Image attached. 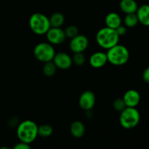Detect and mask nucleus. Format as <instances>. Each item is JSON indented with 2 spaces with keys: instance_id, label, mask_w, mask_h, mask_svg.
<instances>
[{
  "instance_id": "13",
  "label": "nucleus",
  "mask_w": 149,
  "mask_h": 149,
  "mask_svg": "<svg viewBox=\"0 0 149 149\" xmlns=\"http://www.w3.org/2000/svg\"><path fill=\"white\" fill-rule=\"evenodd\" d=\"M138 21L145 26H149V4H143L136 11Z\"/></svg>"
},
{
  "instance_id": "6",
  "label": "nucleus",
  "mask_w": 149,
  "mask_h": 149,
  "mask_svg": "<svg viewBox=\"0 0 149 149\" xmlns=\"http://www.w3.org/2000/svg\"><path fill=\"white\" fill-rule=\"evenodd\" d=\"M55 55L53 45L49 42L38 43L33 48V55L36 60L42 63L52 61Z\"/></svg>"
},
{
  "instance_id": "1",
  "label": "nucleus",
  "mask_w": 149,
  "mask_h": 149,
  "mask_svg": "<svg viewBox=\"0 0 149 149\" xmlns=\"http://www.w3.org/2000/svg\"><path fill=\"white\" fill-rule=\"evenodd\" d=\"M16 134L19 141L31 144L38 137V125L30 119L24 120L17 126Z\"/></svg>"
},
{
  "instance_id": "14",
  "label": "nucleus",
  "mask_w": 149,
  "mask_h": 149,
  "mask_svg": "<svg viewBox=\"0 0 149 149\" xmlns=\"http://www.w3.org/2000/svg\"><path fill=\"white\" fill-rule=\"evenodd\" d=\"M105 23L107 27L116 29L122 23V19L121 16L116 13H110L106 16Z\"/></svg>"
},
{
  "instance_id": "11",
  "label": "nucleus",
  "mask_w": 149,
  "mask_h": 149,
  "mask_svg": "<svg viewBox=\"0 0 149 149\" xmlns=\"http://www.w3.org/2000/svg\"><path fill=\"white\" fill-rule=\"evenodd\" d=\"M107 63L108 58L106 52H95L92 54L89 58V63L94 68H102Z\"/></svg>"
},
{
  "instance_id": "17",
  "label": "nucleus",
  "mask_w": 149,
  "mask_h": 149,
  "mask_svg": "<svg viewBox=\"0 0 149 149\" xmlns=\"http://www.w3.org/2000/svg\"><path fill=\"white\" fill-rule=\"evenodd\" d=\"M51 27H61L65 22L64 15L61 13H55L49 17Z\"/></svg>"
},
{
  "instance_id": "12",
  "label": "nucleus",
  "mask_w": 149,
  "mask_h": 149,
  "mask_svg": "<svg viewBox=\"0 0 149 149\" xmlns=\"http://www.w3.org/2000/svg\"><path fill=\"white\" fill-rule=\"evenodd\" d=\"M122 98L127 107H137L141 102V95L136 90L131 89L124 94Z\"/></svg>"
},
{
  "instance_id": "10",
  "label": "nucleus",
  "mask_w": 149,
  "mask_h": 149,
  "mask_svg": "<svg viewBox=\"0 0 149 149\" xmlns=\"http://www.w3.org/2000/svg\"><path fill=\"white\" fill-rule=\"evenodd\" d=\"M52 61L56 65L57 68L61 70L68 69L73 64L72 58L68 54L62 52L55 53Z\"/></svg>"
},
{
  "instance_id": "19",
  "label": "nucleus",
  "mask_w": 149,
  "mask_h": 149,
  "mask_svg": "<svg viewBox=\"0 0 149 149\" xmlns=\"http://www.w3.org/2000/svg\"><path fill=\"white\" fill-rule=\"evenodd\" d=\"M56 71L57 67L52 61H49V62L44 63L42 71H43V74H45L46 77H53L55 74V73H56Z\"/></svg>"
},
{
  "instance_id": "25",
  "label": "nucleus",
  "mask_w": 149,
  "mask_h": 149,
  "mask_svg": "<svg viewBox=\"0 0 149 149\" xmlns=\"http://www.w3.org/2000/svg\"><path fill=\"white\" fill-rule=\"evenodd\" d=\"M30 148V144L26 143L21 142V141H20V143H17L13 147L14 149H29Z\"/></svg>"
},
{
  "instance_id": "22",
  "label": "nucleus",
  "mask_w": 149,
  "mask_h": 149,
  "mask_svg": "<svg viewBox=\"0 0 149 149\" xmlns=\"http://www.w3.org/2000/svg\"><path fill=\"white\" fill-rule=\"evenodd\" d=\"M64 31H65L66 38H69V39H72L73 37H74L77 34H79L78 28L76 26H74V25H71V26H68L64 30Z\"/></svg>"
},
{
  "instance_id": "15",
  "label": "nucleus",
  "mask_w": 149,
  "mask_h": 149,
  "mask_svg": "<svg viewBox=\"0 0 149 149\" xmlns=\"http://www.w3.org/2000/svg\"><path fill=\"white\" fill-rule=\"evenodd\" d=\"M119 7L124 13L130 14L136 13L138 5L135 0H121Z\"/></svg>"
},
{
  "instance_id": "21",
  "label": "nucleus",
  "mask_w": 149,
  "mask_h": 149,
  "mask_svg": "<svg viewBox=\"0 0 149 149\" xmlns=\"http://www.w3.org/2000/svg\"><path fill=\"white\" fill-rule=\"evenodd\" d=\"M73 63L78 66L84 65L86 61V57L84 55V52H76L74 53V55L72 57Z\"/></svg>"
},
{
  "instance_id": "9",
  "label": "nucleus",
  "mask_w": 149,
  "mask_h": 149,
  "mask_svg": "<svg viewBox=\"0 0 149 149\" xmlns=\"http://www.w3.org/2000/svg\"><path fill=\"white\" fill-rule=\"evenodd\" d=\"M96 97L94 93L91 90L83 92L79 98V105L84 111L92 110L95 105Z\"/></svg>"
},
{
  "instance_id": "26",
  "label": "nucleus",
  "mask_w": 149,
  "mask_h": 149,
  "mask_svg": "<svg viewBox=\"0 0 149 149\" xmlns=\"http://www.w3.org/2000/svg\"><path fill=\"white\" fill-rule=\"evenodd\" d=\"M143 79L145 82L149 84V66L147 67L143 73Z\"/></svg>"
},
{
  "instance_id": "5",
  "label": "nucleus",
  "mask_w": 149,
  "mask_h": 149,
  "mask_svg": "<svg viewBox=\"0 0 149 149\" xmlns=\"http://www.w3.org/2000/svg\"><path fill=\"white\" fill-rule=\"evenodd\" d=\"M141 121V114L136 107H126L121 111L119 123L121 126L127 130L136 127Z\"/></svg>"
},
{
  "instance_id": "2",
  "label": "nucleus",
  "mask_w": 149,
  "mask_h": 149,
  "mask_svg": "<svg viewBox=\"0 0 149 149\" xmlns=\"http://www.w3.org/2000/svg\"><path fill=\"white\" fill-rule=\"evenodd\" d=\"M120 36L116 33V30L109 27L100 29L96 33V42L97 45L103 49H109V48L119 44Z\"/></svg>"
},
{
  "instance_id": "4",
  "label": "nucleus",
  "mask_w": 149,
  "mask_h": 149,
  "mask_svg": "<svg viewBox=\"0 0 149 149\" xmlns=\"http://www.w3.org/2000/svg\"><path fill=\"white\" fill-rule=\"evenodd\" d=\"M31 30L36 35H45L50 26L49 17L43 13H36L31 15L29 21Z\"/></svg>"
},
{
  "instance_id": "23",
  "label": "nucleus",
  "mask_w": 149,
  "mask_h": 149,
  "mask_svg": "<svg viewBox=\"0 0 149 149\" xmlns=\"http://www.w3.org/2000/svg\"><path fill=\"white\" fill-rule=\"evenodd\" d=\"M113 107L117 111H122L127 107L123 98H116L113 102Z\"/></svg>"
},
{
  "instance_id": "18",
  "label": "nucleus",
  "mask_w": 149,
  "mask_h": 149,
  "mask_svg": "<svg viewBox=\"0 0 149 149\" xmlns=\"http://www.w3.org/2000/svg\"><path fill=\"white\" fill-rule=\"evenodd\" d=\"M123 21L124 24L127 28H134L139 23L136 13L126 14Z\"/></svg>"
},
{
  "instance_id": "3",
  "label": "nucleus",
  "mask_w": 149,
  "mask_h": 149,
  "mask_svg": "<svg viewBox=\"0 0 149 149\" xmlns=\"http://www.w3.org/2000/svg\"><path fill=\"white\" fill-rule=\"evenodd\" d=\"M108 62L116 66L126 64L130 59V52L127 48L122 45L117 44L107 49Z\"/></svg>"
},
{
  "instance_id": "8",
  "label": "nucleus",
  "mask_w": 149,
  "mask_h": 149,
  "mask_svg": "<svg viewBox=\"0 0 149 149\" xmlns=\"http://www.w3.org/2000/svg\"><path fill=\"white\" fill-rule=\"evenodd\" d=\"M89 46L88 38L83 34H77L71 39L69 47L74 53L84 52Z\"/></svg>"
},
{
  "instance_id": "16",
  "label": "nucleus",
  "mask_w": 149,
  "mask_h": 149,
  "mask_svg": "<svg viewBox=\"0 0 149 149\" xmlns=\"http://www.w3.org/2000/svg\"><path fill=\"white\" fill-rule=\"evenodd\" d=\"M71 135L75 138H81L85 133V126L80 121H74L70 127Z\"/></svg>"
},
{
  "instance_id": "7",
  "label": "nucleus",
  "mask_w": 149,
  "mask_h": 149,
  "mask_svg": "<svg viewBox=\"0 0 149 149\" xmlns=\"http://www.w3.org/2000/svg\"><path fill=\"white\" fill-rule=\"evenodd\" d=\"M45 35L48 42L52 45H61L66 39L65 31L61 27H50Z\"/></svg>"
},
{
  "instance_id": "24",
  "label": "nucleus",
  "mask_w": 149,
  "mask_h": 149,
  "mask_svg": "<svg viewBox=\"0 0 149 149\" xmlns=\"http://www.w3.org/2000/svg\"><path fill=\"white\" fill-rule=\"evenodd\" d=\"M116 33H118L119 36H124L125 34H126L127 33V27L125 26V25H120L119 27L116 28Z\"/></svg>"
},
{
  "instance_id": "20",
  "label": "nucleus",
  "mask_w": 149,
  "mask_h": 149,
  "mask_svg": "<svg viewBox=\"0 0 149 149\" xmlns=\"http://www.w3.org/2000/svg\"><path fill=\"white\" fill-rule=\"evenodd\" d=\"M53 132V128L50 125L43 124L38 126V136L42 138H48Z\"/></svg>"
}]
</instances>
